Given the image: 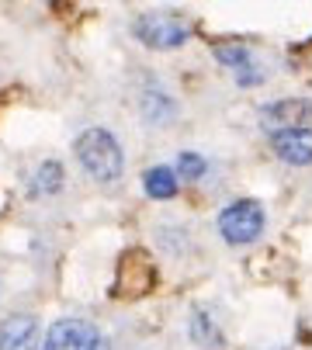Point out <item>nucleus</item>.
<instances>
[{"instance_id": "12", "label": "nucleus", "mask_w": 312, "mask_h": 350, "mask_svg": "<svg viewBox=\"0 0 312 350\" xmlns=\"http://www.w3.org/2000/svg\"><path fill=\"white\" fill-rule=\"evenodd\" d=\"M187 333H191V340H194L198 347H205V350H216V347H222V333H219L216 319L208 316L205 309H194V312H191Z\"/></svg>"}, {"instance_id": "10", "label": "nucleus", "mask_w": 312, "mask_h": 350, "mask_svg": "<svg viewBox=\"0 0 312 350\" xmlns=\"http://www.w3.org/2000/svg\"><path fill=\"white\" fill-rule=\"evenodd\" d=\"M177 115V105H174V97L160 87V83H149L142 90V118L149 125H164Z\"/></svg>"}, {"instance_id": "3", "label": "nucleus", "mask_w": 312, "mask_h": 350, "mask_svg": "<svg viewBox=\"0 0 312 350\" xmlns=\"http://www.w3.org/2000/svg\"><path fill=\"white\" fill-rule=\"evenodd\" d=\"M42 350H112L108 336H104L90 319H56L45 329Z\"/></svg>"}, {"instance_id": "5", "label": "nucleus", "mask_w": 312, "mask_h": 350, "mask_svg": "<svg viewBox=\"0 0 312 350\" xmlns=\"http://www.w3.org/2000/svg\"><path fill=\"white\" fill-rule=\"evenodd\" d=\"M260 125H264L268 135L309 129L312 125V101L309 97H278V101L260 108Z\"/></svg>"}, {"instance_id": "6", "label": "nucleus", "mask_w": 312, "mask_h": 350, "mask_svg": "<svg viewBox=\"0 0 312 350\" xmlns=\"http://www.w3.org/2000/svg\"><path fill=\"white\" fill-rule=\"evenodd\" d=\"M216 59L222 66L233 70L236 83L239 87H257V83H264V70L257 66L253 53H250V45H239V42H219L216 45Z\"/></svg>"}, {"instance_id": "7", "label": "nucleus", "mask_w": 312, "mask_h": 350, "mask_svg": "<svg viewBox=\"0 0 312 350\" xmlns=\"http://www.w3.org/2000/svg\"><path fill=\"white\" fill-rule=\"evenodd\" d=\"M274 157L288 167H312V129H295V132H278L268 135Z\"/></svg>"}, {"instance_id": "13", "label": "nucleus", "mask_w": 312, "mask_h": 350, "mask_svg": "<svg viewBox=\"0 0 312 350\" xmlns=\"http://www.w3.org/2000/svg\"><path fill=\"white\" fill-rule=\"evenodd\" d=\"M177 180H201L208 174V160L201 153H191V149H184V153H177Z\"/></svg>"}, {"instance_id": "2", "label": "nucleus", "mask_w": 312, "mask_h": 350, "mask_svg": "<svg viewBox=\"0 0 312 350\" xmlns=\"http://www.w3.org/2000/svg\"><path fill=\"white\" fill-rule=\"evenodd\" d=\"M216 226H219V236L229 246H250V243H257L260 236H264L268 212L257 198H236V202H229L219 212Z\"/></svg>"}, {"instance_id": "9", "label": "nucleus", "mask_w": 312, "mask_h": 350, "mask_svg": "<svg viewBox=\"0 0 312 350\" xmlns=\"http://www.w3.org/2000/svg\"><path fill=\"white\" fill-rule=\"evenodd\" d=\"M66 184V174H63V163L60 160H42L31 177H28V194L31 198H52V194H60Z\"/></svg>"}, {"instance_id": "4", "label": "nucleus", "mask_w": 312, "mask_h": 350, "mask_svg": "<svg viewBox=\"0 0 312 350\" xmlns=\"http://www.w3.org/2000/svg\"><path fill=\"white\" fill-rule=\"evenodd\" d=\"M132 35L146 45L156 49V53H170V49H181L191 38V25L181 21L177 14H139L132 21Z\"/></svg>"}, {"instance_id": "8", "label": "nucleus", "mask_w": 312, "mask_h": 350, "mask_svg": "<svg viewBox=\"0 0 312 350\" xmlns=\"http://www.w3.org/2000/svg\"><path fill=\"white\" fill-rule=\"evenodd\" d=\"M38 340H42L38 319L28 312L8 316L0 323V350H38Z\"/></svg>"}, {"instance_id": "11", "label": "nucleus", "mask_w": 312, "mask_h": 350, "mask_svg": "<svg viewBox=\"0 0 312 350\" xmlns=\"http://www.w3.org/2000/svg\"><path fill=\"white\" fill-rule=\"evenodd\" d=\"M177 187H181L177 174L170 167H164V163H156V167H149L142 174V191L153 198V202H170V198L177 194Z\"/></svg>"}, {"instance_id": "1", "label": "nucleus", "mask_w": 312, "mask_h": 350, "mask_svg": "<svg viewBox=\"0 0 312 350\" xmlns=\"http://www.w3.org/2000/svg\"><path fill=\"white\" fill-rule=\"evenodd\" d=\"M73 157H77L80 170L97 184H115L125 170L122 146H118L115 132L104 125H90L73 139Z\"/></svg>"}]
</instances>
